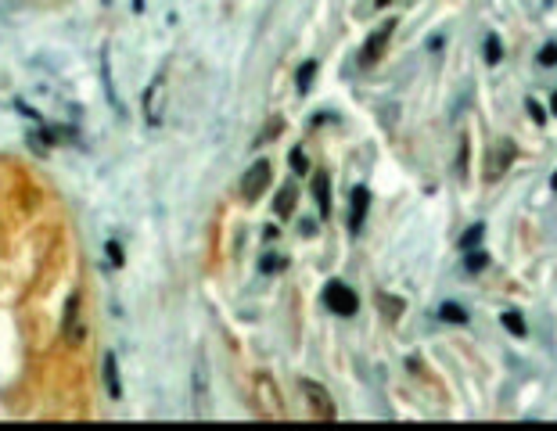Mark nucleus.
<instances>
[{"label":"nucleus","mask_w":557,"mask_h":431,"mask_svg":"<svg viewBox=\"0 0 557 431\" xmlns=\"http://www.w3.org/2000/svg\"><path fill=\"white\" fill-rule=\"evenodd\" d=\"M442 320H450V324H468V313L457 306V302H442V309H439Z\"/></svg>","instance_id":"nucleus-16"},{"label":"nucleus","mask_w":557,"mask_h":431,"mask_svg":"<svg viewBox=\"0 0 557 431\" xmlns=\"http://www.w3.org/2000/svg\"><path fill=\"white\" fill-rule=\"evenodd\" d=\"M324 302H327V309L338 313V316H353V313L360 309L356 291H353L349 284H342V280H331V284L324 287Z\"/></svg>","instance_id":"nucleus-1"},{"label":"nucleus","mask_w":557,"mask_h":431,"mask_svg":"<svg viewBox=\"0 0 557 431\" xmlns=\"http://www.w3.org/2000/svg\"><path fill=\"white\" fill-rule=\"evenodd\" d=\"M500 324L511 331L514 338H525V334H529V327H525V320H521V313H514V309H507V313L500 316Z\"/></svg>","instance_id":"nucleus-12"},{"label":"nucleus","mask_w":557,"mask_h":431,"mask_svg":"<svg viewBox=\"0 0 557 431\" xmlns=\"http://www.w3.org/2000/svg\"><path fill=\"white\" fill-rule=\"evenodd\" d=\"M302 399H306L309 406V417L316 421H334V403L324 385H316V381H302Z\"/></svg>","instance_id":"nucleus-3"},{"label":"nucleus","mask_w":557,"mask_h":431,"mask_svg":"<svg viewBox=\"0 0 557 431\" xmlns=\"http://www.w3.org/2000/svg\"><path fill=\"white\" fill-rule=\"evenodd\" d=\"M295 205H298V187H295L292 180L281 184V195H277V201H274V212H277V216H292Z\"/></svg>","instance_id":"nucleus-10"},{"label":"nucleus","mask_w":557,"mask_h":431,"mask_svg":"<svg viewBox=\"0 0 557 431\" xmlns=\"http://www.w3.org/2000/svg\"><path fill=\"white\" fill-rule=\"evenodd\" d=\"M511 162H514V144L511 140H496V144H492V151H489V158H485V169H482L485 184H496L503 173L511 169Z\"/></svg>","instance_id":"nucleus-2"},{"label":"nucleus","mask_w":557,"mask_h":431,"mask_svg":"<svg viewBox=\"0 0 557 431\" xmlns=\"http://www.w3.org/2000/svg\"><path fill=\"white\" fill-rule=\"evenodd\" d=\"M539 61H543V65H554V61H557V43H547L543 54H539Z\"/></svg>","instance_id":"nucleus-22"},{"label":"nucleus","mask_w":557,"mask_h":431,"mask_svg":"<svg viewBox=\"0 0 557 431\" xmlns=\"http://www.w3.org/2000/svg\"><path fill=\"white\" fill-rule=\"evenodd\" d=\"M457 177H468V137H460V158H457Z\"/></svg>","instance_id":"nucleus-20"},{"label":"nucleus","mask_w":557,"mask_h":431,"mask_svg":"<svg viewBox=\"0 0 557 431\" xmlns=\"http://www.w3.org/2000/svg\"><path fill=\"white\" fill-rule=\"evenodd\" d=\"M367 209H371V195L367 187H353V205H349V230H360L363 219H367Z\"/></svg>","instance_id":"nucleus-8"},{"label":"nucleus","mask_w":557,"mask_h":431,"mask_svg":"<svg viewBox=\"0 0 557 431\" xmlns=\"http://www.w3.org/2000/svg\"><path fill=\"white\" fill-rule=\"evenodd\" d=\"M101 377H105L108 395H111V399H119V395H122V381H119V360H116V356H105V363H101Z\"/></svg>","instance_id":"nucleus-9"},{"label":"nucleus","mask_w":557,"mask_h":431,"mask_svg":"<svg viewBox=\"0 0 557 431\" xmlns=\"http://www.w3.org/2000/svg\"><path fill=\"white\" fill-rule=\"evenodd\" d=\"M485 266H489V255L479 252V248H471V252H468V259H464V269H468V274H482Z\"/></svg>","instance_id":"nucleus-15"},{"label":"nucleus","mask_w":557,"mask_h":431,"mask_svg":"<svg viewBox=\"0 0 557 431\" xmlns=\"http://www.w3.org/2000/svg\"><path fill=\"white\" fill-rule=\"evenodd\" d=\"M108 255H111V263H116V266L122 263V255H119V248H116V245H108Z\"/></svg>","instance_id":"nucleus-24"},{"label":"nucleus","mask_w":557,"mask_h":431,"mask_svg":"<svg viewBox=\"0 0 557 431\" xmlns=\"http://www.w3.org/2000/svg\"><path fill=\"white\" fill-rule=\"evenodd\" d=\"M313 79H316V65H313V61H306V65L298 69V93H309Z\"/></svg>","instance_id":"nucleus-18"},{"label":"nucleus","mask_w":557,"mask_h":431,"mask_svg":"<svg viewBox=\"0 0 557 431\" xmlns=\"http://www.w3.org/2000/svg\"><path fill=\"white\" fill-rule=\"evenodd\" d=\"M485 237V223H474V227H468L464 234H460V248L471 252V248H479V241Z\"/></svg>","instance_id":"nucleus-13"},{"label":"nucleus","mask_w":557,"mask_h":431,"mask_svg":"<svg viewBox=\"0 0 557 431\" xmlns=\"http://www.w3.org/2000/svg\"><path fill=\"white\" fill-rule=\"evenodd\" d=\"M162 98H166V76H155L151 87L144 90V119H148V126L162 122Z\"/></svg>","instance_id":"nucleus-5"},{"label":"nucleus","mask_w":557,"mask_h":431,"mask_svg":"<svg viewBox=\"0 0 557 431\" xmlns=\"http://www.w3.org/2000/svg\"><path fill=\"white\" fill-rule=\"evenodd\" d=\"M259 388H263V399H266V413H270V417H281V403L274 399V385H270V377H259Z\"/></svg>","instance_id":"nucleus-14"},{"label":"nucleus","mask_w":557,"mask_h":431,"mask_svg":"<svg viewBox=\"0 0 557 431\" xmlns=\"http://www.w3.org/2000/svg\"><path fill=\"white\" fill-rule=\"evenodd\" d=\"M550 108H554V115H557V93H554V104H550Z\"/></svg>","instance_id":"nucleus-26"},{"label":"nucleus","mask_w":557,"mask_h":431,"mask_svg":"<svg viewBox=\"0 0 557 431\" xmlns=\"http://www.w3.org/2000/svg\"><path fill=\"white\" fill-rule=\"evenodd\" d=\"M270 180H274V169H270L266 158H259V162H252V169L245 173V180H241V198L245 201H256L263 198V190L270 187Z\"/></svg>","instance_id":"nucleus-4"},{"label":"nucleus","mask_w":557,"mask_h":431,"mask_svg":"<svg viewBox=\"0 0 557 431\" xmlns=\"http://www.w3.org/2000/svg\"><path fill=\"white\" fill-rule=\"evenodd\" d=\"M550 187H554V190H557V173H554V177H550Z\"/></svg>","instance_id":"nucleus-25"},{"label":"nucleus","mask_w":557,"mask_h":431,"mask_svg":"<svg viewBox=\"0 0 557 431\" xmlns=\"http://www.w3.org/2000/svg\"><path fill=\"white\" fill-rule=\"evenodd\" d=\"M313 195H316V205H320V216H331V177L327 173H316L313 177Z\"/></svg>","instance_id":"nucleus-11"},{"label":"nucleus","mask_w":557,"mask_h":431,"mask_svg":"<svg viewBox=\"0 0 557 431\" xmlns=\"http://www.w3.org/2000/svg\"><path fill=\"white\" fill-rule=\"evenodd\" d=\"M392 33H395V19H389L385 25H378L374 33H371V40H367V47H363V61H378Z\"/></svg>","instance_id":"nucleus-7"},{"label":"nucleus","mask_w":557,"mask_h":431,"mask_svg":"<svg viewBox=\"0 0 557 431\" xmlns=\"http://www.w3.org/2000/svg\"><path fill=\"white\" fill-rule=\"evenodd\" d=\"M79 309H83V298L72 295L65 302V320H61V334H65L69 345H79L83 342V324H79Z\"/></svg>","instance_id":"nucleus-6"},{"label":"nucleus","mask_w":557,"mask_h":431,"mask_svg":"<svg viewBox=\"0 0 557 431\" xmlns=\"http://www.w3.org/2000/svg\"><path fill=\"white\" fill-rule=\"evenodd\" d=\"M292 169L298 173V177L306 173V155H302V148H295V151H292Z\"/></svg>","instance_id":"nucleus-21"},{"label":"nucleus","mask_w":557,"mask_h":431,"mask_svg":"<svg viewBox=\"0 0 557 431\" xmlns=\"http://www.w3.org/2000/svg\"><path fill=\"white\" fill-rule=\"evenodd\" d=\"M525 108H529V115H532L536 122H543V108H539L536 101H529V104H525Z\"/></svg>","instance_id":"nucleus-23"},{"label":"nucleus","mask_w":557,"mask_h":431,"mask_svg":"<svg viewBox=\"0 0 557 431\" xmlns=\"http://www.w3.org/2000/svg\"><path fill=\"white\" fill-rule=\"evenodd\" d=\"M205 392H209V374H205V360L195 363V395L205 399Z\"/></svg>","instance_id":"nucleus-17"},{"label":"nucleus","mask_w":557,"mask_h":431,"mask_svg":"<svg viewBox=\"0 0 557 431\" xmlns=\"http://www.w3.org/2000/svg\"><path fill=\"white\" fill-rule=\"evenodd\" d=\"M500 54H503L500 36H485V61H489V65H496V61H500Z\"/></svg>","instance_id":"nucleus-19"}]
</instances>
